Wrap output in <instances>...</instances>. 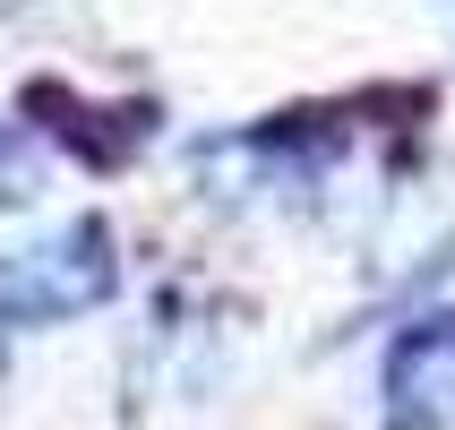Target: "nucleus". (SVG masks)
<instances>
[{"label":"nucleus","mask_w":455,"mask_h":430,"mask_svg":"<svg viewBox=\"0 0 455 430\" xmlns=\"http://www.w3.org/2000/svg\"><path fill=\"white\" fill-rule=\"evenodd\" d=\"M103 293H112V232L95 215H77L69 232L0 267V319H69V310H95Z\"/></svg>","instance_id":"1"},{"label":"nucleus","mask_w":455,"mask_h":430,"mask_svg":"<svg viewBox=\"0 0 455 430\" xmlns=\"http://www.w3.org/2000/svg\"><path fill=\"white\" fill-rule=\"evenodd\" d=\"M379 396H387V430H455V310L412 319L387 345Z\"/></svg>","instance_id":"2"}]
</instances>
